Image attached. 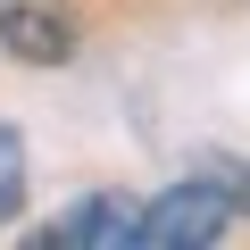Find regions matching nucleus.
<instances>
[{
	"instance_id": "obj_1",
	"label": "nucleus",
	"mask_w": 250,
	"mask_h": 250,
	"mask_svg": "<svg viewBox=\"0 0 250 250\" xmlns=\"http://www.w3.org/2000/svg\"><path fill=\"white\" fill-rule=\"evenodd\" d=\"M225 225H233V200L208 175H192L142 208V250H208V242H225Z\"/></svg>"
},
{
	"instance_id": "obj_2",
	"label": "nucleus",
	"mask_w": 250,
	"mask_h": 250,
	"mask_svg": "<svg viewBox=\"0 0 250 250\" xmlns=\"http://www.w3.org/2000/svg\"><path fill=\"white\" fill-rule=\"evenodd\" d=\"M0 50L25 67L75 59V0H0Z\"/></svg>"
},
{
	"instance_id": "obj_3",
	"label": "nucleus",
	"mask_w": 250,
	"mask_h": 250,
	"mask_svg": "<svg viewBox=\"0 0 250 250\" xmlns=\"http://www.w3.org/2000/svg\"><path fill=\"white\" fill-rule=\"evenodd\" d=\"M50 250H142V208L134 200H117V192H92L67 208V225L42 233Z\"/></svg>"
},
{
	"instance_id": "obj_4",
	"label": "nucleus",
	"mask_w": 250,
	"mask_h": 250,
	"mask_svg": "<svg viewBox=\"0 0 250 250\" xmlns=\"http://www.w3.org/2000/svg\"><path fill=\"white\" fill-rule=\"evenodd\" d=\"M17 208H25V142H17V125H0V225Z\"/></svg>"
},
{
	"instance_id": "obj_5",
	"label": "nucleus",
	"mask_w": 250,
	"mask_h": 250,
	"mask_svg": "<svg viewBox=\"0 0 250 250\" xmlns=\"http://www.w3.org/2000/svg\"><path fill=\"white\" fill-rule=\"evenodd\" d=\"M200 175H208V184L233 200V217H250V159H208Z\"/></svg>"
}]
</instances>
